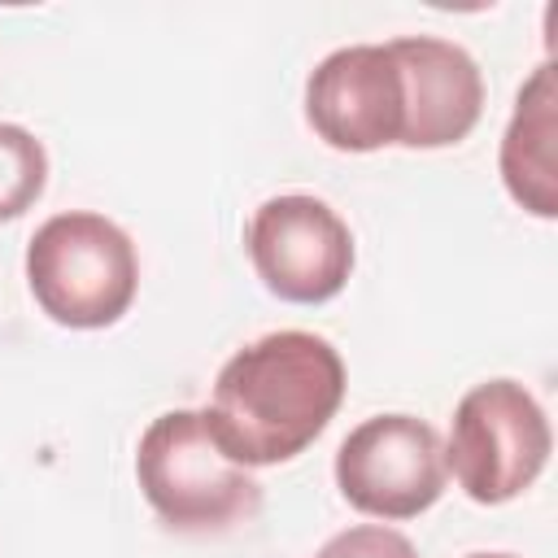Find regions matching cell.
I'll return each mask as SVG.
<instances>
[{"label": "cell", "instance_id": "30bf717a", "mask_svg": "<svg viewBox=\"0 0 558 558\" xmlns=\"http://www.w3.org/2000/svg\"><path fill=\"white\" fill-rule=\"evenodd\" d=\"M48 183V153L44 144L17 126L0 122V222L22 218Z\"/></svg>", "mask_w": 558, "mask_h": 558}, {"label": "cell", "instance_id": "7c38bea8", "mask_svg": "<svg viewBox=\"0 0 558 558\" xmlns=\"http://www.w3.org/2000/svg\"><path fill=\"white\" fill-rule=\"evenodd\" d=\"M466 558H514V554H466Z\"/></svg>", "mask_w": 558, "mask_h": 558}, {"label": "cell", "instance_id": "8992f818", "mask_svg": "<svg viewBox=\"0 0 558 558\" xmlns=\"http://www.w3.org/2000/svg\"><path fill=\"white\" fill-rule=\"evenodd\" d=\"M244 244L266 292L292 305H323L353 275V235L318 196H270L253 209Z\"/></svg>", "mask_w": 558, "mask_h": 558}, {"label": "cell", "instance_id": "ba28073f", "mask_svg": "<svg viewBox=\"0 0 558 558\" xmlns=\"http://www.w3.org/2000/svg\"><path fill=\"white\" fill-rule=\"evenodd\" d=\"M405 92V148L462 144L484 113V74L462 44L436 35H401L388 44Z\"/></svg>", "mask_w": 558, "mask_h": 558}, {"label": "cell", "instance_id": "6da1fadb", "mask_svg": "<svg viewBox=\"0 0 558 558\" xmlns=\"http://www.w3.org/2000/svg\"><path fill=\"white\" fill-rule=\"evenodd\" d=\"M344 401V362L314 331H270L244 344L214 384L205 414L222 453L240 466H275L305 453Z\"/></svg>", "mask_w": 558, "mask_h": 558}, {"label": "cell", "instance_id": "52a82bcc", "mask_svg": "<svg viewBox=\"0 0 558 558\" xmlns=\"http://www.w3.org/2000/svg\"><path fill=\"white\" fill-rule=\"evenodd\" d=\"M305 122L340 153L401 144L405 92L388 44H349L327 52L305 78Z\"/></svg>", "mask_w": 558, "mask_h": 558}, {"label": "cell", "instance_id": "8fae6325", "mask_svg": "<svg viewBox=\"0 0 558 558\" xmlns=\"http://www.w3.org/2000/svg\"><path fill=\"white\" fill-rule=\"evenodd\" d=\"M314 558H418V554L401 532L384 523H362V527L336 532Z\"/></svg>", "mask_w": 558, "mask_h": 558}, {"label": "cell", "instance_id": "3957f363", "mask_svg": "<svg viewBox=\"0 0 558 558\" xmlns=\"http://www.w3.org/2000/svg\"><path fill=\"white\" fill-rule=\"evenodd\" d=\"M26 283L52 323L78 331L109 327L140 288L135 244L105 214H57L26 244Z\"/></svg>", "mask_w": 558, "mask_h": 558}, {"label": "cell", "instance_id": "7a4b0ae2", "mask_svg": "<svg viewBox=\"0 0 558 558\" xmlns=\"http://www.w3.org/2000/svg\"><path fill=\"white\" fill-rule=\"evenodd\" d=\"M135 480L174 532H222L262 506V484L222 453L201 410H166L148 423L135 449Z\"/></svg>", "mask_w": 558, "mask_h": 558}, {"label": "cell", "instance_id": "9c48e42d", "mask_svg": "<svg viewBox=\"0 0 558 558\" xmlns=\"http://www.w3.org/2000/svg\"><path fill=\"white\" fill-rule=\"evenodd\" d=\"M558 83L554 65H536L532 78L519 87L510 126L501 135V183L536 218L558 214Z\"/></svg>", "mask_w": 558, "mask_h": 558}, {"label": "cell", "instance_id": "277c9868", "mask_svg": "<svg viewBox=\"0 0 558 558\" xmlns=\"http://www.w3.org/2000/svg\"><path fill=\"white\" fill-rule=\"evenodd\" d=\"M549 449L554 436L541 401L519 379H488L475 384L453 410L445 471H453L471 501L501 506L536 484Z\"/></svg>", "mask_w": 558, "mask_h": 558}, {"label": "cell", "instance_id": "5b68a950", "mask_svg": "<svg viewBox=\"0 0 558 558\" xmlns=\"http://www.w3.org/2000/svg\"><path fill=\"white\" fill-rule=\"evenodd\" d=\"M445 445L414 414H375L336 449L344 501L375 519H414L445 493Z\"/></svg>", "mask_w": 558, "mask_h": 558}]
</instances>
